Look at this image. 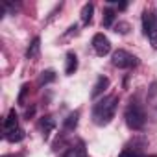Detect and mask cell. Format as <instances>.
Here are the masks:
<instances>
[{
  "instance_id": "19",
  "label": "cell",
  "mask_w": 157,
  "mask_h": 157,
  "mask_svg": "<svg viewBox=\"0 0 157 157\" xmlns=\"http://www.w3.org/2000/svg\"><path fill=\"white\" fill-rule=\"evenodd\" d=\"M128 28H129V26H128L126 22H122V24L117 26V32H120V33H128Z\"/></svg>"
},
{
  "instance_id": "5",
  "label": "cell",
  "mask_w": 157,
  "mask_h": 157,
  "mask_svg": "<svg viewBox=\"0 0 157 157\" xmlns=\"http://www.w3.org/2000/svg\"><path fill=\"white\" fill-rule=\"evenodd\" d=\"M155 22H157V15L155 13H151V11H144L142 13V32H144L146 37L150 35V32L155 26Z\"/></svg>"
},
{
  "instance_id": "1",
  "label": "cell",
  "mask_w": 157,
  "mask_h": 157,
  "mask_svg": "<svg viewBox=\"0 0 157 157\" xmlns=\"http://www.w3.org/2000/svg\"><path fill=\"white\" fill-rule=\"evenodd\" d=\"M117 105H118V98L115 94L100 98L93 107V122L96 126H107L115 117Z\"/></svg>"
},
{
  "instance_id": "2",
  "label": "cell",
  "mask_w": 157,
  "mask_h": 157,
  "mask_svg": "<svg viewBox=\"0 0 157 157\" xmlns=\"http://www.w3.org/2000/svg\"><path fill=\"white\" fill-rule=\"evenodd\" d=\"M124 118H126L128 128H129V129H133V131L142 129V128H144V124H146V115H144V109H142L139 104H133V102L126 107Z\"/></svg>"
},
{
  "instance_id": "13",
  "label": "cell",
  "mask_w": 157,
  "mask_h": 157,
  "mask_svg": "<svg viewBox=\"0 0 157 157\" xmlns=\"http://www.w3.org/2000/svg\"><path fill=\"white\" fill-rule=\"evenodd\" d=\"M115 19H117L115 10L107 8V10L104 11V17H102V26H104V28H111V26H113V22H115Z\"/></svg>"
},
{
  "instance_id": "10",
  "label": "cell",
  "mask_w": 157,
  "mask_h": 157,
  "mask_svg": "<svg viewBox=\"0 0 157 157\" xmlns=\"http://www.w3.org/2000/svg\"><path fill=\"white\" fill-rule=\"evenodd\" d=\"M4 139L10 140V142H21L24 139V131L21 128H15L11 131H4Z\"/></svg>"
},
{
  "instance_id": "15",
  "label": "cell",
  "mask_w": 157,
  "mask_h": 157,
  "mask_svg": "<svg viewBox=\"0 0 157 157\" xmlns=\"http://www.w3.org/2000/svg\"><path fill=\"white\" fill-rule=\"evenodd\" d=\"M56 80V72L52 70V68H48V70H43L41 72V76H39V85H48V83H52Z\"/></svg>"
},
{
  "instance_id": "3",
  "label": "cell",
  "mask_w": 157,
  "mask_h": 157,
  "mask_svg": "<svg viewBox=\"0 0 157 157\" xmlns=\"http://www.w3.org/2000/svg\"><path fill=\"white\" fill-rule=\"evenodd\" d=\"M111 63L117 68H133V67H137L139 61H137V57L133 54H129L126 50H117L111 56Z\"/></svg>"
},
{
  "instance_id": "12",
  "label": "cell",
  "mask_w": 157,
  "mask_h": 157,
  "mask_svg": "<svg viewBox=\"0 0 157 157\" xmlns=\"http://www.w3.org/2000/svg\"><path fill=\"white\" fill-rule=\"evenodd\" d=\"M41 129H43V135H44V139H48V135H50V131L56 128V122H54V118L52 117H44L43 120H41Z\"/></svg>"
},
{
  "instance_id": "6",
  "label": "cell",
  "mask_w": 157,
  "mask_h": 157,
  "mask_svg": "<svg viewBox=\"0 0 157 157\" xmlns=\"http://www.w3.org/2000/svg\"><path fill=\"white\" fill-rule=\"evenodd\" d=\"M107 87H109V78H105V76H98V80H96V83H94V87H93V91H91V96H93V98L102 96L104 91H105Z\"/></svg>"
},
{
  "instance_id": "20",
  "label": "cell",
  "mask_w": 157,
  "mask_h": 157,
  "mask_svg": "<svg viewBox=\"0 0 157 157\" xmlns=\"http://www.w3.org/2000/svg\"><path fill=\"white\" fill-rule=\"evenodd\" d=\"M150 157H157V155H150Z\"/></svg>"
},
{
  "instance_id": "8",
  "label": "cell",
  "mask_w": 157,
  "mask_h": 157,
  "mask_svg": "<svg viewBox=\"0 0 157 157\" xmlns=\"http://www.w3.org/2000/svg\"><path fill=\"white\" fill-rule=\"evenodd\" d=\"M15 128H19V115L15 113V109H11L4 120V131H11Z\"/></svg>"
},
{
  "instance_id": "11",
  "label": "cell",
  "mask_w": 157,
  "mask_h": 157,
  "mask_svg": "<svg viewBox=\"0 0 157 157\" xmlns=\"http://www.w3.org/2000/svg\"><path fill=\"white\" fill-rule=\"evenodd\" d=\"M93 13H94V6H93V4H85V6L82 8V22H83L85 26H89V24L93 22Z\"/></svg>"
},
{
  "instance_id": "4",
  "label": "cell",
  "mask_w": 157,
  "mask_h": 157,
  "mask_svg": "<svg viewBox=\"0 0 157 157\" xmlns=\"http://www.w3.org/2000/svg\"><path fill=\"white\" fill-rule=\"evenodd\" d=\"M93 48H94L96 56H102L104 57V56H107L111 52V41L104 33H96L93 37Z\"/></svg>"
},
{
  "instance_id": "17",
  "label": "cell",
  "mask_w": 157,
  "mask_h": 157,
  "mask_svg": "<svg viewBox=\"0 0 157 157\" xmlns=\"http://www.w3.org/2000/svg\"><path fill=\"white\" fill-rule=\"evenodd\" d=\"M148 39H150V44H151L153 48H157V22H155V26L151 28V32H150Z\"/></svg>"
},
{
  "instance_id": "7",
  "label": "cell",
  "mask_w": 157,
  "mask_h": 157,
  "mask_svg": "<svg viewBox=\"0 0 157 157\" xmlns=\"http://www.w3.org/2000/svg\"><path fill=\"white\" fill-rule=\"evenodd\" d=\"M78 68V56L74 52H68L67 54V59H65V74H74Z\"/></svg>"
},
{
  "instance_id": "9",
  "label": "cell",
  "mask_w": 157,
  "mask_h": 157,
  "mask_svg": "<svg viewBox=\"0 0 157 157\" xmlns=\"http://www.w3.org/2000/svg\"><path fill=\"white\" fill-rule=\"evenodd\" d=\"M39 52H41V39L39 37H33V41L30 43V46L26 50V57L28 59H35L39 56Z\"/></svg>"
},
{
  "instance_id": "18",
  "label": "cell",
  "mask_w": 157,
  "mask_h": 157,
  "mask_svg": "<svg viewBox=\"0 0 157 157\" xmlns=\"http://www.w3.org/2000/svg\"><path fill=\"white\" fill-rule=\"evenodd\" d=\"M28 85H22V89H21V94H19V104L21 105H24V98H26V94H28Z\"/></svg>"
},
{
  "instance_id": "16",
  "label": "cell",
  "mask_w": 157,
  "mask_h": 157,
  "mask_svg": "<svg viewBox=\"0 0 157 157\" xmlns=\"http://www.w3.org/2000/svg\"><path fill=\"white\" fill-rule=\"evenodd\" d=\"M63 157H87V155H85L83 148H70Z\"/></svg>"
},
{
  "instance_id": "14",
  "label": "cell",
  "mask_w": 157,
  "mask_h": 157,
  "mask_svg": "<svg viewBox=\"0 0 157 157\" xmlns=\"http://www.w3.org/2000/svg\"><path fill=\"white\" fill-rule=\"evenodd\" d=\"M78 118H80V111H74V113H70L65 120H63V126H65V129H74L76 126H78Z\"/></svg>"
}]
</instances>
